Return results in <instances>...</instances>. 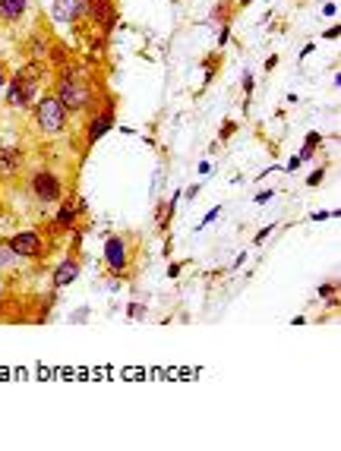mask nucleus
<instances>
[{"label": "nucleus", "mask_w": 341, "mask_h": 451, "mask_svg": "<svg viewBox=\"0 0 341 451\" xmlns=\"http://www.w3.org/2000/svg\"><path fill=\"white\" fill-rule=\"evenodd\" d=\"M253 85H256V79H253V76H244V92H246V95L253 92Z\"/></svg>", "instance_id": "nucleus-18"}, {"label": "nucleus", "mask_w": 341, "mask_h": 451, "mask_svg": "<svg viewBox=\"0 0 341 451\" xmlns=\"http://www.w3.org/2000/svg\"><path fill=\"white\" fill-rule=\"evenodd\" d=\"M29 0H0V19L3 22H16L22 13H26Z\"/></svg>", "instance_id": "nucleus-13"}, {"label": "nucleus", "mask_w": 341, "mask_h": 451, "mask_svg": "<svg viewBox=\"0 0 341 451\" xmlns=\"http://www.w3.org/2000/svg\"><path fill=\"white\" fill-rule=\"evenodd\" d=\"M89 19L108 35L117 26V0H89Z\"/></svg>", "instance_id": "nucleus-8"}, {"label": "nucleus", "mask_w": 341, "mask_h": 451, "mask_svg": "<svg viewBox=\"0 0 341 451\" xmlns=\"http://www.w3.org/2000/svg\"><path fill=\"white\" fill-rule=\"evenodd\" d=\"M82 16H89V0H51L54 22H79Z\"/></svg>", "instance_id": "nucleus-7"}, {"label": "nucleus", "mask_w": 341, "mask_h": 451, "mask_svg": "<svg viewBox=\"0 0 341 451\" xmlns=\"http://www.w3.org/2000/svg\"><path fill=\"white\" fill-rule=\"evenodd\" d=\"M7 82V69H3V63H0V85Z\"/></svg>", "instance_id": "nucleus-23"}, {"label": "nucleus", "mask_w": 341, "mask_h": 451, "mask_svg": "<svg viewBox=\"0 0 341 451\" xmlns=\"http://www.w3.org/2000/svg\"><path fill=\"white\" fill-rule=\"evenodd\" d=\"M114 126V104H108V108H102L95 117H92V123H89V133H86V142L89 145H95L98 139L104 136V133Z\"/></svg>", "instance_id": "nucleus-9"}, {"label": "nucleus", "mask_w": 341, "mask_h": 451, "mask_svg": "<svg viewBox=\"0 0 341 451\" xmlns=\"http://www.w3.org/2000/svg\"><path fill=\"white\" fill-rule=\"evenodd\" d=\"M322 177H326V171H322V167H319V171H313V174H310V180H307V183H310V186H319V183H322Z\"/></svg>", "instance_id": "nucleus-17"}, {"label": "nucleus", "mask_w": 341, "mask_h": 451, "mask_svg": "<svg viewBox=\"0 0 341 451\" xmlns=\"http://www.w3.org/2000/svg\"><path fill=\"white\" fill-rule=\"evenodd\" d=\"M228 38H231V32H228V26H225V28H221V32H219V44H225Z\"/></svg>", "instance_id": "nucleus-22"}, {"label": "nucleus", "mask_w": 341, "mask_h": 451, "mask_svg": "<svg viewBox=\"0 0 341 451\" xmlns=\"http://www.w3.org/2000/svg\"><path fill=\"white\" fill-rule=\"evenodd\" d=\"M76 278H79V262H76L73 256H67V259L54 268V287H67V284H73Z\"/></svg>", "instance_id": "nucleus-11"}, {"label": "nucleus", "mask_w": 341, "mask_h": 451, "mask_svg": "<svg viewBox=\"0 0 341 451\" xmlns=\"http://www.w3.org/2000/svg\"><path fill=\"white\" fill-rule=\"evenodd\" d=\"M16 76H19V79H29V82H41L45 67H41V63H26L22 69H16Z\"/></svg>", "instance_id": "nucleus-14"}, {"label": "nucleus", "mask_w": 341, "mask_h": 451, "mask_svg": "<svg viewBox=\"0 0 341 451\" xmlns=\"http://www.w3.org/2000/svg\"><path fill=\"white\" fill-rule=\"evenodd\" d=\"M7 246H10V253L19 256V259H41V253H45L38 231H19V233H13Z\"/></svg>", "instance_id": "nucleus-3"}, {"label": "nucleus", "mask_w": 341, "mask_h": 451, "mask_svg": "<svg viewBox=\"0 0 341 451\" xmlns=\"http://www.w3.org/2000/svg\"><path fill=\"white\" fill-rule=\"evenodd\" d=\"M67 114L70 110L63 108L57 95H45L35 101V120H38V130L45 136H61L67 130Z\"/></svg>", "instance_id": "nucleus-2"}, {"label": "nucleus", "mask_w": 341, "mask_h": 451, "mask_svg": "<svg viewBox=\"0 0 341 451\" xmlns=\"http://www.w3.org/2000/svg\"><path fill=\"white\" fill-rule=\"evenodd\" d=\"M316 145H319V133H310L307 136V142H303V149H301V161H310V158H313V151H316Z\"/></svg>", "instance_id": "nucleus-15"}, {"label": "nucleus", "mask_w": 341, "mask_h": 451, "mask_svg": "<svg viewBox=\"0 0 341 451\" xmlns=\"http://www.w3.org/2000/svg\"><path fill=\"white\" fill-rule=\"evenodd\" d=\"M319 294H322V297H332V294H335V284H322V287H319Z\"/></svg>", "instance_id": "nucleus-19"}, {"label": "nucleus", "mask_w": 341, "mask_h": 451, "mask_svg": "<svg viewBox=\"0 0 341 451\" xmlns=\"http://www.w3.org/2000/svg\"><path fill=\"white\" fill-rule=\"evenodd\" d=\"M22 155L16 149H0V177H13L19 171Z\"/></svg>", "instance_id": "nucleus-12"}, {"label": "nucleus", "mask_w": 341, "mask_h": 451, "mask_svg": "<svg viewBox=\"0 0 341 451\" xmlns=\"http://www.w3.org/2000/svg\"><path fill=\"white\" fill-rule=\"evenodd\" d=\"M104 265H108L114 274H120L123 268L130 265V246H127L123 237H117V233L104 240Z\"/></svg>", "instance_id": "nucleus-5"}, {"label": "nucleus", "mask_w": 341, "mask_h": 451, "mask_svg": "<svg viewBox=\"0 0 341 451\" xmlns=\"http://www.w3.org/2000/svg\"><path fill=\"white\" fill-rule=\"evenodd\" d=\"M246 3H250V0H240V7H246Z\"/></svg>", "instance_id": "nucleus-24"}, {"label": "nucleus", "mask_w": 341, "mask_h": 451, "mask_svg": "<svg viewBox=\"0 0 341 451\" xmlns=\"http://www.w3.org/2000/svg\"><path fill=\"white\" fill-rule=\"evenodd\" d=\"M63 202V199H61ZM86 208V202H63L61 208H57V218L51 221V227H54V233H63L67 227H73L76 224V215Z\"/></svg>", "instance_id": "nucleus-10"}, {"label": "nucleus", "mask_w": 341, "mask_h": 451, "mask_svg": "<svg viewBox=\"0 0 341 451\" xmlns=\"http://www.w3.org/2000/svg\"><path fill=\"white\" fill-rule=\"evenodd\" d=\"M35 95H38V82L19 79V76H13V79L7 82V101L13 104V108H32Z\"/></svg>", "instance_id": "nucleus-6"}, {"label": "nucleus", "mask_w": 341, "mask_h": 451, "mask_svg": "<svg viewBox=\"0 0 341 451\" xmlns=\"http://www.w3.org/2000/svg\"><path fill=\"white\" fill-rule=\"evenodd\" d=\"M57 98L67 110H89L95 101V92H92V79L89 73L79 67V63H63V73L57 79Z\"/></svg>", "instance_id": "nucleus-1"}, {"label": "nucleus", "mask_w": 341, "mask_h": 451, "mask_svg": "<svg viewBox=\"0 0 341 451\" xmlns=\"http://www.w3.org/2000/svg\"><path fill=\"white\" fill-rule=\"evenodd\" d=\"M338 35H341V26H335V28H326V38H328V41H332V38H338Z\"/></svg>", "instance_id": "nucleus-20"}, {"label": "nucleus", "mask_w": 341, "mask_h": 451, "mask_svg": "<svg viewBox=\"0 0 341 451\" xmlns=\"http://www.w3.org/2000/svg\"><path fill=\"white\" fill-rule=\"evenodd\" d=\"M234 130H237V123H234V120H225V123H221V139H231Z\"/></svg>", "instance_id": "nucleus-16"}, {"label": "nucleus", "mask_w": 341, "mask_h": 451, "mask_svg": "<svg viewBox=\"0 0 341 451\" xmlns=\"http://www.w3.org/2000/svg\"><path fill=\"white\" fill-rule=\"evenodd\" d=\"M32 192L41 199V202H61L63 199V183L57 174L51 171H38L32 177Z\"/></svg>", "instance_id": "nucleus-4"}, {"label": "nucleus", "mask_w": 341, "mask_h": 451, "mask_svg": "<svg viewBox=\"0 0 341 451\" xmlns=\"http://www.w3.org/2000/svg\"><path fill=\"white\" fill-rule=\"evenodd\" d=\"M133 315H136V319H143L145 309H143V306H130V319H133Z\"/></svg>", "instance_id": "nucleus-21"}]
</instances>
